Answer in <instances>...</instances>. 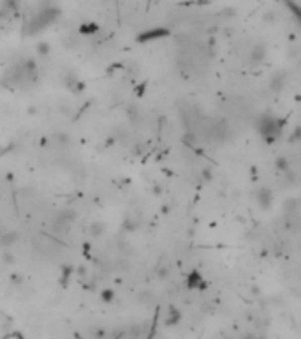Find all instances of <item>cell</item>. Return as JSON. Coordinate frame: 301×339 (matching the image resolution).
Segmentation results:
<instances>
[{
	"label": "cell",
	"mask_w": 301,
	"mask_h": 339,
	"mask_svg": "<svg viewBox=\"0 0 301 339\" xmlns=\"http://www.w3.org/2000/svg\"><path fill=\"white\" fill-rule=\"evenodd\" d=\"M282 125H284V122H280L278 118L266 115V117H263L261 120H259V134H261L263 138H266L268 143H271V140L280 134Z\"/></svg>",
	"instance_id": "obj_1"
}]
</instances>
